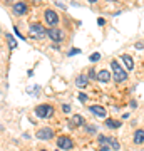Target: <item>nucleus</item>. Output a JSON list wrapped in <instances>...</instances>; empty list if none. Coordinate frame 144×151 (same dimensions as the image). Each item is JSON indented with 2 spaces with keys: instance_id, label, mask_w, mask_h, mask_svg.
<instances>
[{
  "instance_id": "nucleus-2",
  "label": "nucleus",
  "mask_w": 144,
  "mask_h": 151,
  "mask_svg": "<svg viewBox=\"0 0 144 151\" xmlns=\"http://www.w3.org/2000/svg\"><path fill=\"white\" fill-rule=\"evenodd\" d=\"M35 116L40 119H49L54 116V108L52 106H49V104H40L35 108Z\"/></svg>"
},
{
  "instance_id": "nucleus-27",
  "label": "nucleus",
  "mask_w": 144,
  "mask_h": 151,
  "mask_svg": "<svg viewBox=\"0 0 144 151\" xmlns=\"http://www.w3.org/2000/svg\"><path fill=\"white\" fill-rule=\"evenodd\" d=\"M143 45H144V42H138V44H136V47H138V49H143Z\"/></svg>"
},
{
  "instance_id": "nucleus-3",
  "label": "nucleus",
  "mask_w": 144,
  "mask_h": 151,
  "mask_svg": "<svg viewBox=\"0 0 144 151\" xmlns=\"http://www.w3.org/2000/svg\"><path fill=\"white\" fill-rule=\"evenodd\" d=\"M29 30H30L34 39H42L47 35V30H45V27H44L42 24H30Z\"/></svg>"
},
{
  "instance_id": "nucleus-11",
  "label": "nucleus",
  "mask_w": 144,
  "mask_h": 151,
  "mask_svg": "<svg viewBox=\"0 0 144 151\" xmlns=\"http://www.w3.org/2000/svg\"><path fill=\"white\" fill-rule=\"evenodd\" d=\"M87 82H89V77L84 76V74H80V76L75 77V86H77V87H85V86H87Z\"/></svg>"
},
{
  "instance_id": "nucleus-29",
  "label": "nucleus",
  "mask_w": 144,
  "mask_h": 151,
  "mask_svg": "<svg viewBox=\"0 0 144 151\" xmlns=\"http://www.w3.org/2000/svg\"><path fill=\"white\" fill-rule=\"evenodd\" d=\"M89 2H91V4H96V2H97V0H89Z\"/></svg>"
},
{
  "instance_id": "nucleus-31",
  "label": "nucleus",
  "mask_w": 144,
  "mask_h": 151,
  "mask_svg": "<svg viewBox=\"0 0 144 151\" xmlns=\"http://www.w3.org/2000/svg\"><path fill=\"white\" fill-rule=\"evenodd\" d=\"M9 2H12V0H9Z\"/></svg>"
},
{
  "instance_id": "nucleus-26",
  "label": "nucleus",
  "mask_w": 144,
  "mask_h": 151,
  "mask_svg": "<svg viewBox=\"0 0 144 151\" xmlns=\"http://www.w3.org/2000/svg\"><path fill=\"white\" fill-rule=\"evenodd\" d=\"M99 151H109V145H104V146H102V148H101Z\"/></svg>"
},
{
  "instance_id": "nucleus-7",
  "label": "nucleus",
  "mask_w": 144,
  "mask_h": 151,
  "mask_svg": "<svg viewBox=\"0 0 144 151\" xmlns=\"http://www.w3.org/2000/svg\"><path fill=\"white\" fill-rule=\"evenodd\" d=\"M37 138L39 139H52L54 129H50V128H42V129L37 131Z\"/></svg>"
},
{
  "instance_id": "nucleus-1",
  "label": "nucleus",
  "mask_w": 144,
  "mask_h": 151,
  "mask_svg": "<svg viewBox=\"0 0 144 151\" xmlns=\"http://www.w3.org/2000/svg\"><path fill=\"white\" fill-rule=\"evenodd\" d=\"M111 69H112V76L117 82H123L128 79V72L123 69V65L119 64L117 60H111Z\"/></svg>"
},
{
  "instance_id": "nucleus-24",
  "label": "nucleus",
  "mask_w": 144,
  "mask_h": 151,
  "mask_svg": "<svg viewBox=\"0 0 144 151\" xmlns=\"http://www.w3.org/2000/svg\"><path fill=\"white\" fill-rule=\"evenodd\" d=\"M79 52H80V49H72L69 52V55H75V54H79Z\"/></svg>"
},
{
  "instance_id": "nucleus-16",
  "label": "nucleus",
  "mask_w": 144,
  "mask_h": 151,
  "mask_svg": "<svg viewBox=\"0 0 144 151\" xmlns=\"http://www.w3.org/2000/svg\"><path fill=\"white\" fill-rule=\"evenodd\" d=\"M5 37H7V42H9V47H10V49H17V40L14 39V35L5 34Z\"/></svg>"
},
{
  "instance_id": "nucleus-14",
  "label": "nucleus",
  "mask_w": 144,
  "mask_h": 151,
  "mask_svg": "<svg viewBox=\"0 0 144 151\" xmlns=\"http://www.w3.org/2000/svg\"><path fill=\"white\" fill-rule=\"evenodd\" d=\"M106 126L109 129H119L121 128V121H116V119H106Z\"/></svg>"
},
{
  "instance_id": "nucleus-21",
  "label": "nucleus",
  "mask_w": 144,
  "mask_h": 151,
  "mask_svg": "<svg viewBox=\"0 0 144 151\" xmlns=\"http://www.w3.org/2000/svg\"><path fill=\"white\" fill-rule=\"evenodd\" d=\"M62 111L64 113H70V106L69 104H62Z\"/></svg>"
},
{
  "instance_id": "nucleus-4",
  "label": "nucleus",
  "mask_w": 144,
  "mask_h": 151,
  "mask_svg": "<svg viewBox=\"0 0 144 151\" xmlns=\"http://www.w3.org/2000/svg\"><path fill=\"white\" fill-rule=\"evenodd\" d=\"M44 19H45V24H47L49 27H57V24H59V15H57L54 10H50V9L45 10Z\"/></svg>"
},
{
  "instance_id": "nucleus-23",
  "label": "nucleus",
  "mask_w": 144,
  "mask_h": 151,
  "mask_svg": "<svg viewBox=\"0 0 144 151\" xmlns=\"http://www.w3.org/2000/svg\"><path fill=\"white\" fill-rule=\"evenodd\" d=\"M89 77H91V79H97V74L94 72V69L89 70Z\"/></svg>"
},
{
  "instance_id": "nucleus-10",
  "label": "nucleus",
  "mask_w": 144,
  "mask_h": 151,
  "mask_svg": "<svg viewBox=\"0 0 144 151\" xmlns=\"http://www.w3.org/2000/svg\"><path fill=\"white\" fill-rule=\"evenodd\" d=\"M111 72L109 70H106V69H102L99 74H97V81H101V82H109L111 81Z\"/></svg>"
},
{
  "instance_id": "nucleus-15",
  "label": "nucleus",
  "mask_w": 144,
  "mask_h": 151,
  "mask_svg": "<svg viewBox=\"0 0 144 151\" xmlns=\"http://www.w3.org/2000/svg\"><path fill=\"white\" fill-rule=\"evenodd\" d=\"M123 62H124V65L128 67L129 70L134 67V62H133V57L131 55H128V54H123Z\"/></svg>"
},
{
  "instance_id": "nucleus-25",
  "label": "nucleus",
  "mask_w": 144,
  "mask_h": 151,
  "mask_svg": "<svg viewBox=\"0 0 144 151\" xmlns=\"http://www.w3.org/2000/svg\"><path fill=\"white\" fill-rule=\"evenodd\" d=\"M97 24H99V25H104V24H106V20H104V19H102V17H99V19H97Z\"/></svg>"
},
{
  "instance_id": "nucleus-9",
  "label": "nucleus",
  "mask_w": 144,
  "mask_h": 151,
  "mask_svg": "<svg viewBox=\"0 0 144 151\" xmlns=\"http://www.w3.org/2000/svg\"><path fill=\"white\" fill-rule=\"evenodd\" d=\"M89 111H91L92 114H96L97 118H106V109L102 108V106H91Z\"/></svg>"
},
{
  "instance_id": "nucleus-8",
  "label": "nucleus",
  "mask_w": 144,
  "mask_h": 151,
  "mask_svg": "<svg viewBox=\"0 0 144 151\" xmlns=\"http://www.w3.org/2000/svg\"><path fill=\"white\" fill-rule=\"evenodd\" d=\"M12 10H14L15 15H25L27 10H29V7H27V4H24V2H17Z\"/></svg>"
},
{
  "instance_id": "nucleus-20",
  "label": "nucleus",
  "mask_w": 144,
  "mask_h": 151,
  "mask_svg": "<svg viewBox=\"0 0 144 151\" xmlns=\"http://www.w3.org/2000/svg\"><path fill=\"white\" fill-rule=\"evenodd\" d=\"M87 133H89V134H96L97 133V126H87Z\"/></svg>"
},
{
  "instance_id": "nucleus-13",
  "label": "nucleus",
  "mask_w": 144,
  "mask_h": 151,
  "mask_svg": "<svg viewBox=\"0 0 144 151\" xmlns=\"http://www.w3.org/2000/svg\"><path fill=\"white\" fill-rule=\"evenodd\" d=\"M82 124H84V118H82V116H80V114H74V116H72V119H70V126H82Z\"/></svg>"
},
{
  "instance_id": "nucleus-17",
  "label": "nucleus",
  "mask_w": 144,
  "mask_h": 151,
  "mask_svg": "<svg viewBox=\"0 0 144 151\" xmlns=\"http://www.w3.org/2000/svg\"><path fill=\"white\" fill-rule=\"evenodd\" d=\"M109 143H111V148H112V150H116V151H117L119 148H121L119 141H117V139H114V138H111V139H109Z\"/></svg>"
},
{
  "instance_id": "nucleus-6",
  "label": "nucleus",
  "mask_w": 144,
  "mask_h": 151,
  "mask_svg": "<svg viewBox=\"0 0 144 151\" xmlns=\"http://www.w3.org/2000/svg\"><path fill=\"white\" fill-rule=\"evenodd\" d=\"M47 35L52 39L55 44L60 42V40L64 39V32H62V30H59V29H55V27H50V29H49V30H47Z\"/></svg>"
},
{
  "instance_id": "nucleus-5",
  "label": "nucleus",
  "mask_w": 144,
  "mask_h": 151,
  "mask_svg": "<svg viewBox=\"0 0 144 151\" xmlns=\"http://www.w3.org/2000/svg\"><path fill=\"white\" fill-rule=\"evenodd\" d=\"M57 146H59L60 150H72L74 143H72V139H70L69 136H59L57 138Z\"/></svg>"
},
{
  "instance_id": "nucleus-18",
  "label": "nucleus",
  "mask_w": 144,
  "mask_h": 151,
  "mask_svg": "<svg viewBox=\"0 0 144 151\" xmlns=\"http://www.w3.org/2000/svg\"><path fill=\"white\" fill-rule=\"evenodd\" d=\"M97 141H99L102 146H104V145H109V138H106V136H102V134L97 138Z\"/></svg>"
},
{
  "instance_id": "nucleus-28",
  "label": "nucleus",
  "mask_w": 144,
  "mask_h": 151,
  "mask_svg": "<svg viewBox=\"0 0 144 151\" xmlns=\"http://www.w3.org/2000/svg\"><path fill=\"white\" fill-rule=\"evenodd\" d=\"M131 108H138V103L136 101H131Z\"/></svg>"
},
{
  "instance_id": "nucleus-19",
  "label": "nucleus",
  "mask_w": 144,
  "mask_h": 151,
  "mask_svg": "<svg viewBox=\"0 0 144 151\" xmlns=\"http://www.w3.org/2000/svg\"><path fill=\"white\" fill-rule=\"evenodd\" d=\"M99 59H101V54H99V52H94V54H91V57H89L91 62H96V60H99Z\"/></svg>"
},
{
  "instance_id": "nucleus-12",
  "label": "nucleus",
  "mask_w": 144,
  "mask_h": 151,
  "mask_svg": "<svg viewBox=\"0 0 144 151\" xmlns=\"http://www.w3.org/2000/svg\"><path fill=\"white\" fill-rule=\"evenodd\" d=\"M134 143L136 145H143L144 143V129H136V133H134Z\"/></svg>"
},
{
  "instance_id": "nucleus-30",
  "label": "nucleus",
  "mask_w": 144,
  "mask_h": 151,
  "mask_svg": "<svg viewBox=\"0 0 144 151\" xmlns=\"http://www.w3.org/2000/svg\"><path fill=\"white\" fill-rule=\"evenodd\" d=\"M40 151H45V150H40Z\"/></svg>"
},
{
  "instance_id": "nucleus-22",
  "label": "nucleus",
  "mask_w": 144,
  "mask_h": 151,
  "mask_svg": "<svg viewBox=\"0 0 144 151\" xmlns=\"http://www.w3.org/2000/svg\"><path fill=\"white\" fill-rule=\"evenodd\" d=\"M77 97H79V101H87V96H85L84 92H79V96Z\"/></svg>"
}]
</instances>
